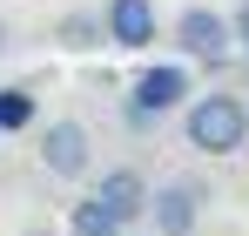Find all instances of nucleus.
Here are the masks:
<instances>
[{
  "instance_id": "nucleus-1",
  "label": "nucleus",
  "mask_w": 249,
  "mask_h": 236,
  "mask_svg": "<svg viewBox=\"0 0 249 236\" xmlns=\"http://www.w3.org/2000/svg\"><path fill=\"white\" fill-rule=\"evenodd\" d=\"M182 135L196 156H243L249 142V101L229 88H209L196 101H182Z\"/></svg>"
},
{
  "instance_id": "nucleus-2",
  "label": "nucleus",
  "mask_w": 249,
  "mask_h": 236,
  "mask_svg": "<svg viewBox=\"0 0 249 236\" xmlns=\"http://www.w3.org/2000/svg\"><path fill=\"white\" fill-rule=\"evenodd\" d=\"M189 95H196V88H189V68H182V61L142 68V75H135V88H128V101H122V121H128V128H155V121L175 115Z\"/></svg>"
},
{
  "instance_id": "nucleus-3",
  "label": "nucleus",
  "mask_w": 249,
  "mask_h": 236,
  "mask_svg": "<svg viewBox=\"0 0 249 236\" xmlns=\"http://www.w3.org/2000/svg\"><path fill=\"white\" fill-rule=\"evenodd\" d=\"M175 47H182L189 61H202V68H222V61L236 54L229 14H215V7H182V14H175Z\"/></svg>"
},
{
  "instance_id": "nucleus-4",
  "label": "nucleus",
  "mask_w": 249,
  "mask_h": 236,
  "mask_svg": "<svg viewBox=\"0 0 249 236\" xmlns=\"http://www.w3.org/2000/svg\"><path fill=\"white\" fill-rule=\"evenodd\" d=\"M41 169L54 176V182H81L88 169H94V135H88L74 115L47 121L41 128Z\"/></svg>"
},
{
  "instance_id": "nucleus-5",
  "label": "nucleus",
  "mask_w": 249,
  "mask_h": 236,
  "mask_svg": "<svg viewBox=\"0 0 249 236\" xmlns=\"http://www.w3.org/2000/svg\"><path fill=\"white\" fill-rule=\"evenodd\" d=\"M101 27H108V47L142 54V47L162 40V14H155V0H108L101 7Z\"/></svg>"
},
{
  "instance_id": "nucleus-6",
  "label": "nucleus",
  "mask_w": 249,
  "mask_h": 236,
  "mask_svg": "<svg viewBox=\"0 0 249 236\" xmlns=\"http://www.w3.org/2000/svg\"><path fill=\"white\" fill-rule=\"evenodd\" d=\"M202 223V182H162L148 189V230L155 236H196Z\"/></svg>"
},
{
  "instance_id": "nucleus-7",
  "label": "nucleus",
  "mask_w": 249,
  "mask_h": 236,
  "mask_svg": "<svg viewBox=\"0 0 249 236\" xmlns=\"http://www.w3.org/2000/svg\"><path fill=\"white\" fill-rule=\"evenodd\" d=\"M88 196H94V202H108L122 223H142V216H148V182H142V169H101Z\"/></svg>"
},
{
  "instance_id": "nucleus-8",
  "label": "nucleus",
  "mask_w": 249,
  "mask_h": 236,
  "mask_svg": "<svg viewBox=\"0 0 249 236\" xmlns=\"http://www.w3.org/2000/svg\"><path fill=\"white\" fill-rule=\"evenodd\" d=\"M54 40H61L68 54H94V47H108V27H101V14L74 7V14H61V20H54Z\"/></svg>"
},
{
  "instance_id": "nucleus-9",
  "label": "nucleus",
  "mask_w": 249,
  "mask_h": 236,
  "mask_svg": "<svg viewBox=\"0 0 249 236\" xmlns=\"http://www.w3.org/2000/svg\"><path fill=\"white\" fill-rule=\"evenodd\" d=\"M128 223L108 209V202H94V196H81V202H68V236H122Z\"/></svg>"
},
{
  "instance_id": "nucleus-10",
  "label": "nucleus",
  "mask_w": 249,
  "mask_h": 236,
  "mask_svg": "<svg viewBox=\"0 0 249 236\" xmlns=\"http://www.w3.org/2000/svg\"><path fill=\"white\" fill-rule=\"evenodd\" d=\"M41 115V101L27 95V88H0V135H20V128H34Z\"/></svg>"
},
{
  "instance_id": "nucleus-11",
  "label": "nucleus",
  "mask_w": 249,
  "mask_h": 236,
  "mask_svg": "<svg viewBox=\"0 0 249 236\" xmlns=\"http://www.w3.org/2000/svg\"><path fill=\"white\" fill-rule=\"evenodd\" d=\"M229 34H236V47H243V54H249V0H243V7H236V14H229Z\"/></svg>"
},
{
  "instance_id": "nucleus-12",
  "label": "nucleus",
  "mask_w": 249,
  "mask_h": 236,
  "mask_svg": "<svg viewBox=\"0 0 249 236\" xmlns=\"http://www.w3.org/2000/svg\"><path fill=\"white\" fill-rule=\"evenodd\" d=\"M0 54H7V20H0Z\"/></svg>"
},
{
  "instance_id": "nucleus-13",
  "label": "nucleus",
  "mask_w": 249,
  "mask_h": 236,
  "mask_svg": "<svg viewBox=\"0 0 249 236\" xmlns=\"http://www.w3.org/2000/svg\"><path fill=\"white\" fill-rule=\"evenodd\" d=\"M20 236H54V230H20Z\"/></svg>"
}]
</instances>
